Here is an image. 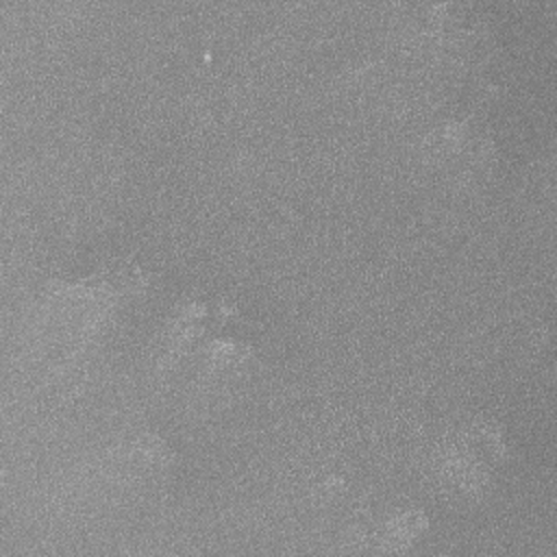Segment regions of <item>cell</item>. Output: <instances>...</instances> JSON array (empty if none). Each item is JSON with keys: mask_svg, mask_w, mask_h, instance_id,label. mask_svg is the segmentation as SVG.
Listing matches in <instances>:
<instances>
[{"mask_svg": "<svg viewBox=\"0 0 557 557\" xmlns=\"http://www.w3.org/2000/svg\"><path fill=\"white\" fill-rule=\"evenodd\" d=\"M259 355L257 326L218 298H191L165 329L159 366L187 383L224 385L246 374Z\"/></svg>", "mask_w": 557, "mask_h": 557, "instance_id": "1", "label": "cell"}, {"mask_svg": "<svg viewBox=\"0 0 557 557\" xmlns=\"http://www.w3.org/2000/svg\"><path fill=\"white\" fill-rule=\"evenodd\" d=\"M507 457L509 448L503 429L479 420L444 437L435 455V468L450 487L472 496L496 481Z\"/></svg>", "mask_w": 557, "mask_h": 557, "instance_id": "2", "label": "cell"}]
</instances>
